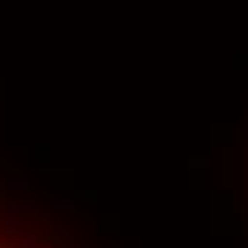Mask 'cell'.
Returning a JSON list of instances; mask_svg holds the SVG:
<instances>
[{"instance_id": "obj_1", "label": "cell", "mask_w": 248, "mask_h": 248, "mask_svg": "<svg viewBox=\"0 0 248 248\" xmlns=\"http://www.w3.org/2000/svg\"><path fill=\"white\" fill-rule=\"evenodd\" d=\"M9 211H34V202H29V200H12Z\"/></svg>"}, {"instance_id": "obj_3", "label": "cell", "mask_w": 248, "mask_h": 248, "mask_svg": "<svg viewBox=\"0 0 248 248\" xmlns=\"http://www.w3.org/2000/svg\"><path fill=\"white\" fill-rule=\"evenodd\" d=\"M20 248H37V240L34 237H20Z\"/></svg>"}, {"instance_id": "obj_2", "label": "cell", "mask_w": 248, "mask_h": 248, "mask_svg": "<svg viewBox=\"0 0 248 248\" xmlns=\"http://www.w3.org/2000/svg\"><path fill=\"white\" fill-rule=\"evenodd\" d=\"M6 188H9V191H26V188H29V183H26V180H9V183H6Z\"/></svg>"}]
</instances>
